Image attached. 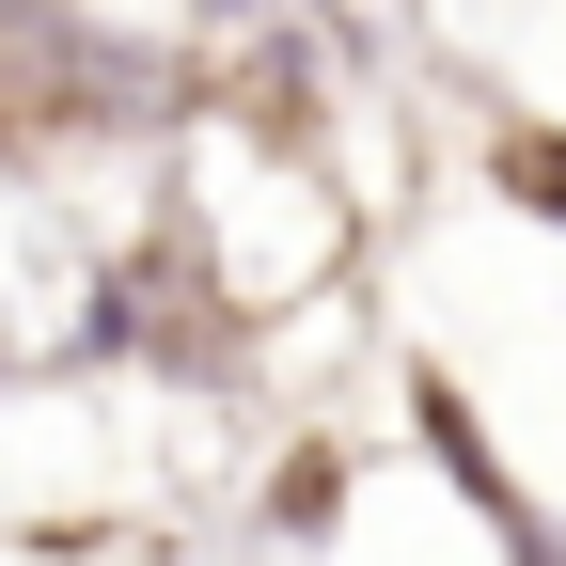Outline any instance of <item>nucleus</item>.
<instances>
[{
  "label": "nucleus",
  "mask_w": 566,
  "mask_h": 566,
  "mask_svg": "<svg viewBox=\"0 0 566 566\" xmlns=\"http://www.w3.org/2000/svg\"><path fill=\"white\" fill-rule=\"evenodd\" d=\"M331 520H346V441H300V457H268V488H252V535L315 551Z\"/></svg>",
  "instance_id": "f257e3e1"
},
{
  "label": "nucleus",
  "mask_w": 566,
  "mask_h": 566,
  "mask_svg": "<svg viewBox=\"0 0 566 566\" xmlns=\"http://www.w3.org/2000/svg\"><path fill=\"white\" fill-rule=\"evenodd\" d=\"M488 189L535 205V221L566 237V126H504V142H488Z\"/></svg>",
  "instance_id": "f03ea898"
}]
</instances>
